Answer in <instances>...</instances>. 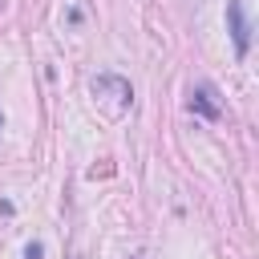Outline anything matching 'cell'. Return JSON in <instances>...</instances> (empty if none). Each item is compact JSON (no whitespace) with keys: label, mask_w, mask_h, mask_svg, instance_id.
<instances>
[{"label":"cell","mask_w":259,"mask_h":259,"mask_svg":"<svg viewBox=\"0 0 259 259\" xmlns=\"http://www.w3.org/2000/svg\"><path fill=\"white\" fill-rule=\"evenodd\" d=\"M227 20H231L235 53L247 57V49H251V24H247V16H243V0H227Z\"/></svg>","instance_id":"6da1fadb"},{"label":"cell","mask_w":259,"mask_h":259,"mask_svg":"<svg viewBox=\"0 0 259 259\" xmlns=\"http://www.w3.org/2000/svg\"><path fill=\"white\" fill-rule=\"evenodd\" d=\"M190 109L214 121V117L223 113V109H219V101H214V85H198V89H190Z\"/></svg>","instance_id":"7a4b0ae2"},{"label":"cell","mask_w":259,"mask_h":259,"mask_svg":"<svg viewBox=\"0 0 259 259\" xmlns=\"http://www.w3.org/2000/svg\"><path fill=\"white\" fill-rule=\"evenodd\" d=\"M24 259H40V243H28V251H24Z\"/></svg>","instance_id":"3957f363"}]
</instances>
